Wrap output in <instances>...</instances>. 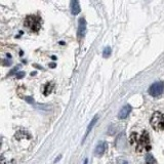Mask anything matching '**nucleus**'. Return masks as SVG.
I'll list each match as a JSON object with an SVG mask.
<instances>
[{
	"label": "nucleus",
	"mask_w": 164,
	"mask_h": 164,
	"mask_svg": "<svg viewBox=\"0 0 164 164\" xmlns=\"http://www.w3.org/2000/svg\"><path fill=\"white\" fill-rule=\"evenodd\" d=\"M130 144L135 146V150L137 153H142L144 151H149L151 149L150 145L149 135L147 131H143L141 135H139L137 132H133L130 135Z\"/></svg>",
	"instance_id": "nucleus-1"
},
{
	"label": "nucleus",
	"mask_w": 164,
	"mask_h": 164,
	"mask_svg": "<svg viewBox=\"0 0 164 164\" xmlns=\"http://www.w3.org/2000/svg\"><path fill=\"white\" fill-rule=\"evenodd\" d=\"M24 24L32 32H38L40 30V27H41V17H38V15H28L25 19Z\"/></svg>",
	"instance_id": "nucleus-2"
},
{
	"label": "nucleus",
	"mask_w": 164,
	"mask_h": 164,
	"mask_svg": "<svg viewBox=\"0 0 164 164\" xmlns=\"http://www.w3.org/2000/svg\"><path fill=\"white\" fill-rule=\"evenodd\" d=\"M150 123L157 131L164 130V114L161 112H155L150 119Z\"/></svg>",
	"instance_id": "nucleus-3"
},
{
	"label": "nucleus",
	"mask_w": 164,
	"mask_h": 164,
	"mask_svg": "<svg viewBox=\"0 0 164 164\" xmlns=\"http://www.w3.org/2000/svg\"><path fill=\"white\" fill-rule=\"evenodd\" d=\"M164 90V83L162 81H158L155 82L149 88V93L152 96H160Z\"/></svg>",
	"instance_id": "nucleus-4"
},
{
	"label": "nucleus",
	"mask_w": 164,
	"mask_h": 164,
	"mask_svg": "<svg viewBox=\"0 0 164 164\" xmlns=\"http://www.w3.org/2000/svg\"><path fill=\"white\" fill-rule=\"evenodd\" d=\"M86 32V21L85 19L81 17L79 19V25H78V37L81 38L85 35Z\"/></svg>",
	"instance_id": "nucleus-5"
},
{
	"label": "nucleus",
	"mask_w": 164,
	"mask_h": 164,
	"mask_svg": "<svg viewBox=\"0 0 164 164\" xmlns=\"http://www.w3.org/2000/svg\"><path fill=\"white\" fill-rule=\"evenodd\" d=\"M107 148H108V144H107V143H106V142H100V144L96 146L94 153H96V155H98V156H102V155L105 154Z\"/></svg>",
	"instance_id": "nucleus-6"
},
{
	"label": "nucleus",
	"mask_w": 164,
	"mask_h": 164,
	"mask_svg": "<svg viewBox=\"0 0 164 164\" xmlns=\"http://www.w3.org/2000/svg\"><path fill=\"white\" fill-rule=\"evenodd\" d=\"M130 112H131V106L129 105L124 106L120 110V112L118 113V118H119V119H124V118H126L129 115Z\"/></svg>",
	"instance_id": "nucleus-7"
},
{
	"label": "nucleus",
	"mask_w": 164,
	"mask_h": 164,
	"mask_svg": "<svg viewBox=\"0 0 164 164\" xmlns=\"http://www.w3.org/2000/svg\"><path fill=\"white\" fill-rule=\"evenodd\" d=\"M80 4H79V2L77 1V0H74V1H72L71 2V12L72 15H78L79 12H80Z\"/></svg>",
	"instance_id": "nucleus-8"
},
{
	"label": "nucleus",
	"mask_w": 164,
	"mask_h": 164,
	"mask_svg": "<svg viewBox=\"0 0 164 164\" xmlns=\"http://www.w3.org/2000/svg\"><path fill=\"white\" fill-rule=\"evenodd\" d=\"M98 116H96V117H94V118H93V119H92V121H91V122H90V124L88 125V127H87V130H86V133H85V137H84V139H85V137H87L88 133H89V132H90V130L92 129V127H93V126H94L96 122V121H98Z\"/></svg>",
	"instance_id": "nucleus-9"
},
{
	"label": "nucleus",
	"mask_w": 164,
	"mask_h": 164,
	"mask_svg": "<svg viewBox=\"0 0 164 164\" xmlns=\"http://www.w3.org/2000/svg\"><path fill=\"white\" fill-rule=\"evenodd\" d=\"M146 162H147V164H156V159H155L154 157H153V155L151 154H148L147 156H146Z\"/></svg>",
	"instance_id": "nucleus-10"
},
{
	"label": "nucleus",
	"mask_w": 164,
	"mask_h": 164,
	"mask_svg": "<svg viewBox=\"0 0 164 164\" xmlns=\"http://www.w3.org/2000/svg\"><path fill=\"white\" fill-rule=\"evenodd\" d=\"M52 87H54V83H47L46 86H45V91H44V94H45V96H47L48 93L52 92Z\"/></svg>",
	"instance_id": "nucleus-11"
},
{
	"label": "nucleus",
	"mask_w": 164,
	"mask_h": 164,
	"mask_svg": "<svg viewBox=\"0 0 164 164\" xmlns=\"http://www.w3.org/2000/svg\"><path fill=\"white\" fill-rule=\"evenodd\" d=\"M111 52H112L111 47H106V48L104 49V52H103L104 58H109V56H111Z\"/></svg>",
	"instance_id": "nucleus-12"
},
{
	"label": "nucleus",
	"mask_w": 164,
	"mask_h": 164,
	"mask_svg": "<svg viewBox=\"0 0 164 164\" xmlns=\"http://www.w3.org/2000/svg\"><path fill=\"white\" fill-rule=\"evenodd\" d=\"M117 163L118 164H129V162H128L126 159H124V158H118Z\"/></svg>",
	"instance_id": "nucleus-13"
},
{
	"label": "nucleus",
	"mask_w": 164,
	"mask_h": 164,
	"mask_svg": "<svg viewBox=\"0 0 164 164\" xmlns=\"http://www.w3.org/2000/svg\"><path fill=\"white\" fill-rule=\"evenodd\" d=\"M25 76V73L24 72H19V73H17V78H22V77H24Z\"/></svg>",
	"instance_id": "nucleus-14"
}]
</instances>
